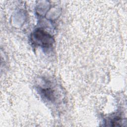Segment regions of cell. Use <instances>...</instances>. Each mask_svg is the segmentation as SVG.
Listing matches in <instances>:
<instances>
[{
  "label": "cell",
  "instance_id": "6da1fadb",
  "mask_svg": "<svg viewBox=\"0 0 127 127\" xmlns=\"http://www.w3.org/2000/svg\"><path fill=\"white\" fill-rule=\"evenodd\" d=\"M32 40L36 44L45 48H50L54 43L52 37L47 32L41 29H37L33 32Z\"/></svg>",
  "mask_w": 127,
  "mask_h": 127
}]
</instances>
